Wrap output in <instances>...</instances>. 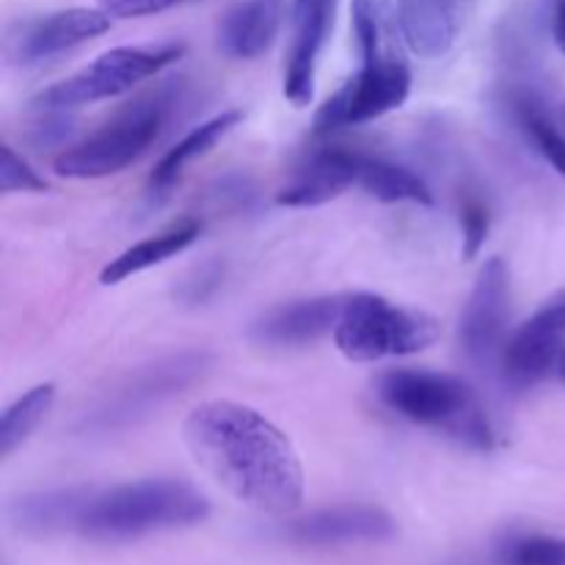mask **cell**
Here are the masks:
<instances>
[{"label":"cell","mask_w":565,"mask_h":565,"mask_svg":"<svg viewBox=\"0 0 565 565\" xmlns=\"http://www.w3.org/2000/svg\"><path fill=\"white\" fill-rule=\"evenodd\" d=\"M182 439L193 461L237 502L268 516H290L303 502V467L285 430L257 408L207 401L191 408Z\"/></svg>","instance_id":"6da1fadb"},{"label":"cell","mask_w":565,"mask_h":565,"mask_svg":"<svg viewBox=\"0 0 565 565\" xmlns=\"http://www.w3.org/2000/svg\"><path fill=\"white\" fill-rule=\"evenodd\" d=\"M207 516V497L191 483L171 478L136 480L105 491H88L75 533L99 544H121L154 533L193 527Z\"/></svg>","instance_id":"7a4b0ae2"},{"label":"cell","mask_w":565,"mask_h":565,"mask_svg":"<svg viewBox=\"0 0 565 565\" xmlns=\"http://www.w3.org/2000/svg\"><path fill=\"white\" fill-rule=\"evenodd\" d=\"M379 401L397 417L445 430L452 439L491 450L494 428L467 381L434 370H390L375 384Z\"/></svg>","instance_id":"3957f363"},{"label":"cell","mask_w":565,"mask_h":565,"mask_svg":"<svg viewBox=\"0 0 565 565\" xmlns=\"http://www.w3.org/2000/svg\"><path fill=\"white\" fill-rule=\"evenodd\" d=\"M334 340L351 362L412 356L439 340V320L417 309L397 307L375 292H353L342 303Z\"/></svg>","instance_id":"277c9868"},{"label":"cell","mask_w":565,"mask_h":565,"mask_svg":"<svg viewBox=\"0 0 565 565\" xmlns=\"http://www.w3.org/2000/svg\"><path fill=\"white\" fill-rule=\"evenodd\" d=\"M166 114H169V99L163 94H152L127 105L86 141L66 147L53 163L55 174L66 180H103L119 174L152 147L163 130Z\"/></svg>","instance_id":"5b68a950"},{"label":"cell","mask_w":565,"mask_h":565,"mask_svg":"<svg viewBox=\"0 0 565 565\" xmlns=\"http://www.w3.org/2000/svg\"><path fill=\"white\" fill-rule=\"evenodd\" d=\"M182 55V44H160V47H114L97 55L88 66L66 81L44 88L33 105L39 110H72L99 99L119 97L138 83L149 81Z\"/></svg>","instance_id":"8992f818"},{"label":"cell","mask_w":565,"mask_h":565,"mask_svg":"<svg viewBox=\"0 0 565 565\" xmlns=\"http://www.w3.org/2000/svg\"><path fill=\"white\" fill-rule=\"evenodd\" d=\"M412 94V72L401 55L362 64V70L331 94L315 114V132L331 136L345 127L367 125L390 110L401 108Z\"/></svg>","instance_id":"52a82bcc"},{"label":"cell","mask_w":565,"mask_h":565,"mask_svg":"<svg viewBox=\"0 0 565 565\" xmlns=\"http://www.w3.org/2000/svg\"><path fill=\"white\" fill-rule=\"evenodd\" d=\"M207 367V356L196 351H185L180 356H169L154 362L152 367L132 373L92 417L86 419L88 428L108 430L121 428V425L136 423L138 417L149 412L152 406L163 403L166 397L174 395L177 390L196 381Z\"/></svg>","instance_id":"ba28073f"},{"label":"cell","mask_w":565,"mask_h":565,"mask_svg":"<svg viewBox=\"0 0 565 565\" xmlns=\"http://www.w3.org/2000/svg\"><path fill=\"white\" fill-rule=\"evenodd\" d=\"M565 351V290L541 303L502 345V370L516 386H533L557 367Z\"/></svg>","instance_id":"9c48e42d"},{"label":"cell","mask_w":565,"mask_h":565,"mask_svg":"<svg viewBox=\"0 0 565 565\" xmlns=\"http://www.w3.org/2000/svg\"><path fill=\"white\" fill-rule=\"evenodd\" d=\"M508 312H511V274L505 259L491 257L480 268L461 318V348L472 362L483 364L502 353Z\"/></svg>","instance_id":"30bf717a"},{"label":"cell","mask_w":565,"mask_h":565,"mask_svg":"<svg viewBox=\"0 0 565 565\" xmlns=\"http://www.w3.org/2000/svg\"><path fill=\"white\" fill-rule=\"evenodd\" d=\"M285 539L303 546H342L379 544L397 533V524L384 508L375 505H337L285 524Z\"/></svg>","instance_id":"8fae6325"},{"label":"cell","mask_w":565,"mask_h":565,"mask_svg":"<svg viewBox=\"0 0 565 565\" xmlns=\"http://www.w3.org/2000/svg\"><path fill=\"white\" fill-rule=\"evenodd\" d=\"M337 0H292V44L285 66V97L296 108L312 103L315 72L334 25Z\"/></svg>","instance_id":"7c38bea8"},{"label":"cell","mask_w":565,"mask_h":565,"mask_svg":"<svg viewBox=\"0 0 565 565\" xmlns=\"http://www.w3.org/2000/svg\"><path fill=\"white\" fill-rule=\"evenodd\" d=\"M110 28V17L103 9H64L25 22L11 36L9 50L20 64H39L55 58L88 39L103 36Z\"/></svg>","instance_id":"4fadbf2b"},{"label":"cell","mask_w":565,"mask_h":565,"mask_svg":"<svg viewBox=\"0 0 565 565\" xmlns=\"http://www.w3.org/2000/svg\"><path fill=\"white\" fill-rule=\"evenodd\" d=\"M359 163H362L359 152L323 149L298 169L290 185L276 193V204H281V207H320V204L342 196V191H348L351 185H359Z\"/></svg>","instance_id":"5bb4252c"},{"label":"cell","mask_w":565,"mask_h":565,"mask_svg":"<svg viewBox=\"0 0 565 565\" xmlns=\"http://www.w3.org/2000/svg\"><path fill=\"white\" fill-rule=\"evenodd\" d=\"M345 296H320L270 309L254 323L252 334L265 345H307L337 329Z\"/></svg>","instance_id":"9a60e30c"},{"label":"cell","mask_w":565,"mask_h":565,"mask_svg":"<svg viewBox=\"0 0 565 565\" xmlns=\"http://www.w3.org/2000/svg\"><path fill=\"white\" fill-rule=\"evenodd\" d=\"M401 36L419 58H441L461 33V0H397Z\"/></svg>","instance_id":"2e32d148"},{"label":"cell","mask_w":565,"mask_h":565,"mask_svg":"<svg viewBox=\"0 0 565 565\" xmlns=\"http://www.w3.org/2000/svg\"><path fill=\"white\" fill-rule=\"evenodd\" d=\"M281 17H285V0H243L221 25V47L232 58H259L274 47Z\"/></svg>","instance_id":"e0dca14e"},{"label":"cell","mask_w":565,"mask_h":565,"mask_svg":"<svg viewBox=\"0 0 565 565\" xmlns=\"http://www.w3.org/2000/svg\"><path fill=\"white\" fill-rule=\"evenodd\" d=\"M199 235H202V224H199L196 218L177 221V224L166 226L158 235H149L143 237V241L132 243V246L125 248L119 257L110 259L103 268V274H99V281H103V285H119V281L130 279V276L143 274V270L154 268V265L166 263V259L185 252L188 246L196 243Z\"/></svg>","instance_id":"ac0fdd59"},{"label":"cell","mask_w":565,"mask_h":565,"mask_svg":"<svg viewBox=\"0 0 565 565\" xmlns=\"http://www.w3.org/2000/svg\"><path fill=\"white\" fill-rule=\"evenodd\" d=\"M92 489H58V491H39L17 500L14 524L22 533L31 535H55V533H75L77 516Z\"/></svg>","instance_id":"d6986e66"},{"label":"cell","mask_w":565,"mask_h":565,"mask_svg":"<svg viewBox=\"0 0 565 565\" xmlns=\"http://www.w3.org/2000/svg\"><path fill=\"white\" fill-rule=\"evenodd\" d=\"M241 119H243L241 110H224V114L213 116V119L193 127L182 141H177L174 147L158 160L152 177H149L152 191H166V188L174 185V182L180 180L182 171H185V166L193 163L196 158H202V154H207L221 138L230 136V132L241 125Z\"/></svg>","instance_id":"ffe728a7"},{"label":"cell","mask_w":565,"mask_h":565,"mask_svg":"<svg viewBox=\"0 0 565 565\" xmlns=\"http://www.w3.org/2000/svg\"><path fill=\"white\" fill-rule=\"evenodd\" d=\"M359 185L375 196L379 202L386 204H434V193H430L428 182L419 174H414L406 166L390 163V160L370 158L362 154V163H359Z\"/></svg>","instance_id":"44dd1931"},{"label":"cell","mask_w":565,"mask_h":565,"mask_svg":"<svg viewBox=\"0 0 565 565\" xmlns=\"http://www.w3.org/2000/svg\"><path fill=\"white\" fill-rule=\"evenodd\" d=\"M353 36L364 64L397 55V11L392 0H353Z\"/></svg>","instance_id":"7402d4cb"},{"label":"cell","mask_w":565,"mask_h":565,"mask_svg":"<svg viewBox=\"0 0 565 565\" xmlns=\"http://www.w3.org/2000/svg\"><path fill=\"white\" fill-rule=\"evenodd\" d=\"M55 384H36L25 395L17 397L0 419V456L9 458L17 447L28 441V436L42 425V419L53 412Z\"/></svg>","instance_id":"603a6c76"},{"label":"cell","mask_w":565,"mask_h":565,"mask_svg":"<svg viewBox=\"0 0 565 565\" xmlns=\"http://www.w3.org/2000/svg\"><path fill=\"white\" fill-rule=\"evenodd\" d=\"M516 116L522 130L533 141V147L544 154L546 163L557 171L565 180V132L557 130L555 121L541 110L535 99L522 97L516 99Z\"/></svg>","instance_id":"cb8c5ba5"},{"label":"cell","mask_w":565,"mask_h":565,"mask_svg":"<svg viewBox=\"0 0 565 565\" xmlns=\"http://www.w3.org/2000/svg\"><path fill=\"white\" fill-rule=\"evenodd\" d=\"M502 565H565V539L516 535L500 546Z\"/></svg>","instance_id":"d4e9b609"},{"label":"cell","mask_w":565,"mask_h":565,"mask_svg":"<svg viewBox=\"0 0 565 565\" xmlns=\"http://www.w3.org/2000/svg\"><path fill=\"white\" fill-rule=\"evenodd\" d=\"M47 180L39 177V171L28 163L14 147L3 143L0 147V191L3 193H42L47 191Z\"/></svg>","instance_id":"484cf974"},{"label":"cell","mask_w":565,"mask_h":565,"mask_svg":"<svg viewBox=\"0 0 565 565\" xmlns=\"http://www.w3.org/2000/svg\"><path fill=\"white\" fill-rule=\"evenodd\" d=\"M491 230V213L489 204L480 196H467L461 204V235L463 246L461 254L463 259H475L480 252H483L486 241H489Z\"/></svg>","instance_id":"4316f807"},{"label":"cell","mask_w":565,"mask_h":565,"mask_svg":"<svg viewBox=\"0 0 565 565\" xmlns=\"http://www.w3.org/2000/svg\"><path fill=\"white\" fill-rule=\"evenodd\" d=\"M191 0H99V9L110 17V20H138V17H152L160 11L177 9Z\"/></svg>","instance_id":"83f0119b"},{"label":"cell","mask_w":565,"mask_h":565,"mask_svg":"<svg viewBox=\"0 0 565 565\" xmlns=\"http://www.w3.org/2000/svg\"><path fill=\"white\" fill-rule=\"evenodd\" d=\"M550 25L557 47L565 53V0H552L550 3Z\"/></svg>","instance_id":"f1b7e54d"},{"label":"cell","mask_w":565,"mask_h":565,"mask_svg":"<svg viewBox=\"0 0 565 565\" xmlns=\"http://www.w3.org/2000/svg\"><path fill=\"white\" fill-rule=\"evenodd\" d=\"M557 375H561V379L565 381V351H563V356H561V362H557Z\"/></svg>","instance_id":"f546056e"},{"label":"cell","mask_w":565,"mask_h":565,"mask_svg":"<svg viewBox=\"0 0 565 565\" xmlns=\"http://www.w3.org/2000/svg\"><path fill=\"white\" fill-rule=\"evenodd\" d=\"M563 121H565V105H563Z\"/></svg>","instance_id":"4dcf8cb0"},{"label":"cell","mask_w":565,"mask_h":565,"mask_svg":"<svg viewBox=\"0 0 565 565\" xmlns=\"http://www.w3.org/2000/svg\"><path fill=\"white\" fill-rule=\"evenodd\" d=\"M497 565H502V563H497Z\"/></svg>","instance_id":"1f68e13d"}]
</instances>
